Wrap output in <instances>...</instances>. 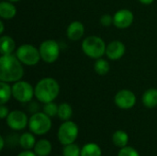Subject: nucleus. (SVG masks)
<instances>
[{"mask_svg": "<svg viewBox=\"0 0 157 156\" xmlns=\"http://www.w3.org/2000/svg\"><path fill=\"white\" fill-rule=\"evenodd\" d=\"M22 63L17 56L12 54L1 55L0 57V80L4 82H17L23 74Z\"/></svg>", "mask_w": 157, "mask_h": 156, "instance_id": "obj_1", "label": "nucleus"}, {"mask_svg": "<svg viewBox=\"0 0 157 156\" xmlns=\"http://www.w3.org/2000/svg\"><path fill=\"white\" fill-rule=\"evenodd\" d=\"M35 97L41 103L52 102L60 93V86L58 82L52 77H45L40 79L35 88Z\"/></svg>", "mask_w": 157, "mask_h": 156, "instance_id": "obj_2", "label": "nucleus"}, {"mask_svg": "<svg viewBox=\"0 0 157 156\" xmlns=\"http://www.w3.org/2000/svg\"><path fill=\"white\" fill-rule=\"evenodd\" d=\"M105 41L98 36H89L82 42L84 53L93 59H99L106 53Z\"/></svg>", "mask_w": 157, "mask_h": 156, "instance_id": "obj_3", "label": "nucleus"}, {"mask_svg": "<svg viewBox=\"0 0 157 156\" xmlns=\"http://www.w3.org/2000/svg\"><path fill=\"white\" fill-rule=\"evenodd\" d=\"M29 128L36 135H43L52 128L51 118L44 112H35L29 120Z\"/></svg>", "mask_w": 157, "mask_h": 156, "instance_id": "obj_4", "label": "nucleus"}, {"mask_svg": "<svg viewBox=\"0 0 157 156\" xmlns=\"http://www.w3.org/2000/svg\"><path fill=\"white\" fill-rule=\"evenodd\" d=\"M17 59L25 65H36L41 59L40 51L31 44H23L19 46L16 51Z\"/></svg>", "mask_w": 157, "mask_h": 156, "instance_id": "obj_5", "label": "nucleus"}, {"mask_svg": "<svg viewBox=\"0 0 157 156\" xmlns=\"http://www.w3.org/2000/svg\"><path fill=\"white\" fill-rule=\"evenodd\" d=\"M78 133V126L74 121L66 120L60 126L57 132V138L60 143L64 146L74 143L77 139Z\"/></svg>", "mask_w": 157, "mask_h": 156, "instance_id": "obj_6", "label": "nucleus"}, {"mask_svg": "<svg viewBox=\"0 0 157 156\" xmlns=\"http://www.w3.org/2000/svg\"><path fill=\"white\" fill-rule=\"evenodd\" d=\"M12 95L16 100L20 103L29 102L35 96L34 88L26 81H17L12 86Z\"/></svg>", "mask_w": 157, "mask_h": 156, "instance_id": "obj_7", "label": "nucleus"}, {"mask_svg": "<svg viewBox=\"0 0 157 156\" xmlns=\"http://www.w3.org/2000/svg\"><path fill=\"white\" fill-rule=\"evenodd\" d=\"M40 53L41 59L48 63H54L60 55V46L53 40H47L40 45Z\"/></svg>", "mask_w": 157, "mask_h": 156, "instance_id": "obj_8", "label": "nucleus"}, {"mask_svg": "<svg viewBox=\"0 0 157 156\" xmlns=\"http://www.w3.org/2000/svg\"><path fill=\"white\" fill-rule=\"evenodd\" d=\"M6 124L14 131H20L29 125V119L24 112L20 110H13L9 112L6 117Z\"/></svg>", "mask_w": 157, "mask_h": 156, "instance_id": "obj_9", "label": "nucleus"}, {"mask_svg": "<svg viewBox=\"0 0 157 156\" xmlns=\"http://www.w3.org/2000/svg\"><path fill=\"white\" fill-rule=\"evenodd\" d=\"M114 102L116 106L121 109H130L134 107L136 103V97L132 91L122 89L116 94Z\"/></svg>", "mask_w": 157, "mask_h": 156, "instance_id": "obj_10", "label": "nucleus"}, {"mask_svg": "<svg viewBox=\"0 0 157 156\" xmlns=\"http://www.w3.org/2000/svg\"><path fill=\"white\" fill-rule=\"evenodd\" d=\"M133 13L126 8L120 9L113 16V24L119 29H126L133 22Z\"/></svg>", "mask_w": 157, "mask_h": 156, "instance_id": "obj_11", "label": "nucleus"}, {"mask_svg": "<svg viewBox=\"0 0 157 156\" xmlns=\"http://www.w3.org/2000/svg\"><path fill=\"white\" fill-rule=\"evenodd\" d=\"M126 48L125 45L120 40L111 41L106 48V54L109 59L116 61L121 59L125 53Z\"/></svg>", "mask_w": 157, "mask_h": 156, "instance_id": "obj_12", "label": "nucleus"}, {"mask_svg": "<svg viewBox=\"0 0 157 156\" xmlns=\"http://www.w3.org/2000/svg\"><path fill=\"white\" fill-rule=\"evenodd\" d=\"M85 33V27L80 21H73L67 28L66 34L71 40H79Z\"/></svg>", "mask_w": 157, "mask_h": 156, "instance_id": "obj_13", "label": "nucleus"}, {"mask_svg": "<svg viewBox=\"0 0 157 156\" xmlns=\"http://www.w3.org/2000/svg\"><path fill=\"white\" fill-rule=\"evenodd\" d=\"M17 14V8L9 1H3L0 3V17L3 19H11Z\"/></svg>", "mask_w": 157, "mask_h": 156, "instance_id": "obj_14", "label": "nucleus"}, {"mask_svg": "<svg viewBox=\"0 0 157 156\" xmlns=\"http://www.w3.org/2000/svg\"><path fill=\"white\" fill-rule=\"evenodd\" d=\"M34 153L38 156H48L52 153V143L45 139L38 141L34 146Z\"/></svg>", "mask_w": 157, "mask_h": 156, "instance_id": "obj_15", "label": "nucleus"}, {"mask_svg": "<svg viewBox=\"0 0 157 156\" xmlns=\"http://www.w3.org/2000/svg\"><path fill=\"white\" fill-rule=\"evenodd\" d=\"M0 44L1 55L12 54L16 47L15 40L9 36H2L0 39Z\"/></svg>", "mask_w": 157, "mask_h": 156, "instance_id": "obj_16", "label": "nucleus"}, {"mask_svg": "<svg viewBox=\"0 0 157 156\" xmlns=\"http://www.w3.org/2000/svg\"><path fill=\"white\" fill-rule=\"evenodd\" d=\"M143 104L148 108L157 107V89L150 88L143 95Z\"/></svg>", "mask_w": 157, "mask_h": 156, "instance_id": "obj_17", "label": "nucleus"}, {"mask_svg": "<svg viewBox=\"0 0 157 156\" xmlns=\"http://www.w3.org/2000/svg\"><path fill=\"white\" fill-rule=\"evenodd\" d=\"M112 142L115 146H117L119 148H123V147L127 146V144L129 143V136H128L127 132H125L124 131L118 130L112 135Z\"/></svg>", "mask_w": 157, "mask_h": 156, "instance_id": "obj_18", "label": "nucleus"}, {"mask_svg": "<svg viewBox=\"0 0 157 156\" xmlns=\"http://www.w3.org/2000/svg\"><path fill=\"white\" fill-rule=\"evenodd\" d=\"M36 143L37 142H36L34 135L29 132L23 133L18 139V143H19L20 147H22L25 150H30V149L34 148Z\"/></svg>", "mask_w": 157, "mask_h": 156, "instance_id": "obj_19", "label": "nucleus"}, {"mask_svg": "<svg viewBox=\"0 0 157 156\" xmlns=\"http://www.w3.org/2000/svg\"><path fill=\"white\" fill-rule=\"evenodd\" d=\"M81 156H102V151L97 143H89L82 147Z\"/></svg>", "mask_w": 157, "mask_h": 156, "instance_id": "obj_20", "label": "nucleus"}, {"mask_svg": "<svg viewBox=\"0 0 157 156\" xmlns=\"http://www.w3.org/2000/svg\"><path fill=\"white\" fill-rule=\"evenodd\" d=\"M12 95V87L8 85L7 82H0V103L5 105L10 99Z\"/></svg>", "mask_w": 157, "mask_h": 156, "instance_id": "obj_21", "label": "nucleus"}, {"mask_svg": "<svg viewBox=\"0 0 157 156\" xmlns=\"http://www.w3.org/2000/svg\"><path fill=\"white\" fill-rule=\"evenodd\" d=\"M57 116L63 121L69 120L73 116V108L68 103H62L59 105Z\"/></svg>", "mask_w": 157, "mask_h": 156, "instance_id": "obj_22", "label": "nucleus"}, {"mask_svg": "<svg viewBox=\"0 0 157 156\" xmlns=\"http://www.w3.org/2000/svg\"><path fill=\"white\" fill-rule=\"evenodd\" d=\"M94 69L96 73L99 75H106L109 72V63L107 60H104L102 58H99L96 61L94 64Z\"/></svg>", "mask_w": 157, "mask_h": 156, "instance_id": "obj_23", "label": "nucleus"}, {"mask_svg": "<svg viewBox=\"0 0 157 156\" xmlns=\"http://www.w3.org/2000/svg\"><path fill=\"white\" fill-rule=\"evenodd\" d=\"M63 156H81V149L75 143L64 145L63 150Z\"/></svg>", "mask_w": 157, "mask_h": 156, "instance_id": "obj_24", "label": "nucleus"}, {"mask_svg": "<svg viewBox=\"0 0 157 156\" xmlns=\"http://www.w3.org/2000/svg\"><path fill=\"white\" fill-rule=\"evenodd\" d=\"M58 108H59V106H57L52 101V102L46 103L44 105V107H43V112L46 115H48L50 118H52V117H55L58 114Z\"/></svg>", "mask_w": 157, "mask_h": 156, "instance_id": "obj_25", "label": "nucleus"}, {"mask_svg": "<svg viewBox=\"0 0 157 156\" xmlns=\"http://www.w3.org/2000/svg\"><path fill=\"white\" fill-rule=\"evenodd\" d=\"M118 156H140V154L134 148L131 146H125L123 148H121Z\"/></svg>", "mask_w": 157, "mask_h": 156, "instance_id": "obj_26", "label": "nucleus"}, {"mask_svg": "<svg viewBox=\"0 0 157 156\" xmlns=\"http://www.w3.org/2000/svg\"><path fill=\"white\" fill-rule=\"evenodd\" d=\"M100 23L105 27H109L113 23V17L109 14H105L100 17Z\"/></svg>", "mask_w": 157, "mask_h": 156, "instance_id": "obj_27", "label": "nucleus"}, {"mask_svg": "<svg viewBox=\"0 0 157 156\" xmlns=\"http://www.w3.org/2000/svg\"><path fill=\"white\" fill-rule=\"evenodd\" d=\"M8 114H9L8 108L5 105H1V107H0V118L2 120L3 119H6Z\"/></svg>", "mask_w": 157, "mask_h": 156, "instance_id": "obj_28", "label": "nucleus"}, {"mask_svg": "<svg viewBox=\"0 0 157 156\" xmlns=\"http://www.w3.org/2000/svg\"><path fill=\"white\" fill-rule=\"evenodd\" d=\"M17 156H38L34 152H31L29 150H25L24 152H21L20 154H18Z\"/></svg>", "mask_w": 157, "mask_h": 156, "instance_id": "obj_29", "label": "nucleus"}, {"mask_svg": "<svg viewBox=\"0 0 157 156\" xmlns=\"http://www.w3.org/2000/svg\"><path fill=\"white\" fill-rule=\"evenodd\" d=\"M4 146H5V140H4V137L1 136L0 137V149L3 150L4 149Z\"/></svg>", "mask_w": 157, "mask_h": 156, "instance_id": "obj_30", "label": "nucleus"}, {"mask_svg": "<svg viewBox=\"0 0 157 156\" xmlns=\"http://www.w3.org/2000/svg\"><path fill=\"white\" fill-rule=\"evenodd\" d=\"M142 4H144V5H150V4H152L155 0H139Z\"/></svg>", "mask_w": 157, "mask_h": 156, "instance_id": "obj_31", "label": "nucleus"}, {"mask_svg": "<svg viewBox=\"0 0 157 156\" xmlns=\"http://www.w3.org/2000/svg\"><path fill=\"white\" fill-rule=\"evenodd\" d=\"M4 32V22L0 21V34H3Z\"/></svg>", "mask_w": 157, "mask_h": 156, "instance_id": "obj_32", "label": "nucleus"}, {"mask_svg": "<svg viewBox=\"0 0 157 156\" xmlns=\"http://www.w3.org/2000/svg\"><path fill=\"white\" fill-rule=\"evenodd\" d=\"M7 1L12 2V3H15V2H18V1H20V0H7Z\"/></svg>", "mask_w": 157, "mask_h": 156, "instance_id": "obj_33", "label": "nucleus"}, {"mask_svg": "<svg viewBox=\"0 0 157 156\" xmlns=\"http://www.w3.org/2000/svg\"></svg>", "mask_w": 157, "mask_h": 156, "instance_id": "obj_34", "label": "nucleus"}]
</instances>
